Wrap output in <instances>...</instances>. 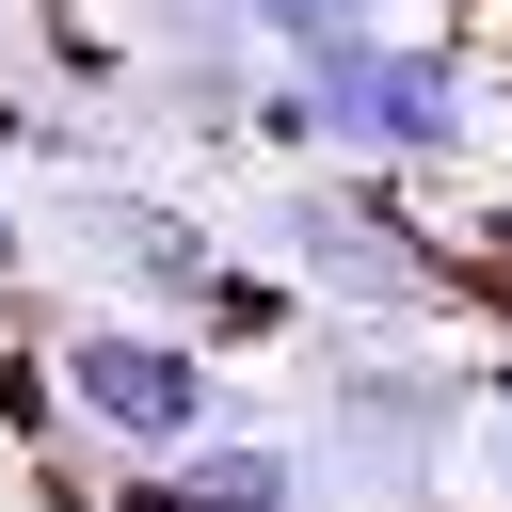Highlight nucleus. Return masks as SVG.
<instances>
[{"instance_id": "nucleus-4", "label": "nucleus", "mask_w": 512, "mask_h": 512, "mask_svg": "<svg viewBox=\"0 0 512 512\" xmlns=\"http://www.w3.org/2000/svg\"><path fill=\"white\" fill-rule=\"evenodd\" d=\"M32 368H48V400H64V432H80L96 464H176L192 432H224V416H240L224 352H208V336H176V320H128V304H80Z\"/></svg>"}, {"instance_id": "nucleus-3", "label": "nucleus", "mask_w": 512, "mask_h": 512, "mask_svg": "<svg viewBox=\"0 0 512 512\" xmlns=\"http://www.w3.org/2000/svg\"><path fill=\"white\" fill-rule=\"evenodd\" d=\"M240 256H272L288 304H320V320H384V336H432V320L464 304L448 240H432L384 176H336V160H288V176L256 192Z\"/></svg>"}, {"instance_id": "nucleus-8", "label": "nucleus", "mask_w": 512, "mask_h": 512, "mask_svg": "<svg viewBox=\"0 0 512 512\" xmlns=\"http://www.w3.org/2000/svg\"><path fill=\"white\" fill-rule=\"evenodd\" d=\"M32 272V208H16V176H0V288Z\"/></svg>"}, {"instance_id": "nucleus-5", "label": "nucleus", "mask_w": 512, "mask_h": 512, "mask_svg": "<svg viewBox=\"0 0 512 512\" xmlns=\"http://www.w3.org/2000/svg\"><path fill=\"white\" fill-rule=\"evenodd\" d=\"M32 240H64V256L96 272V304L176 320V336H208V304H224V272H240L224 224H192L176 192H144V176H112V160H64V192H48Z\"/></svg>"}, {"instance_id": "nucleus-7", "label": "nucleus", "mask_w": 512, "mask_h": 512, "mask_svg": "<svg viewBox=\"0 0 512 512\" xmlns=\"http://www.w3.org/2000/svg\"><path fill=\"white\" fill-rule=\"evenodd\" d=\"M464 448H480V464H496V480H512V352H496V368H480V400H464Z\"/></svg>"}, {"instance_id": "nucleus-1", "label": "nucleus", "mask_w": 512, "mask_h": 512, "mask_svg": "<svg viewBox=\"0 0 512 512\" xmlns=\"http://www.w3.org/2000/svg\"><path fill=\"white\" fill-rule=\"evenodd\" d=\"M256 160H336V176H448L480 144V64L432 32H336L240 96Z\"/></svg>"}, {"instance_id": "nucleus-2", "label": "nucleus", "mask_w": 512, "mask_h": 512, "mask_svg": "<svg viewBox=\"0 0 512 512\" xmlns=\"http://www.w3.org/2000/svg\"><path fill=\"white\" fill-rule=\"evenodd\" d=\"M464 400H480V368H448V352H416V336H384V320H336V352H320V384H304V512H400V496H448V464H464Z\"/></svg>"}, {"instance_id": "nucleus-6", "label": "nucleus", "mask_w": 512, "mask_h": 512, "mask_svg": "<svg viewBox=\"0 0 512 512\" xmlns=\"http://www.w3.org/2000/svg\"><path fill=\"white\" fill-rule=\"evenodd\" d=\"M240 48H272V64H304V48H336V32H384V0H208Z\"/></svg>"}]
</instances>
